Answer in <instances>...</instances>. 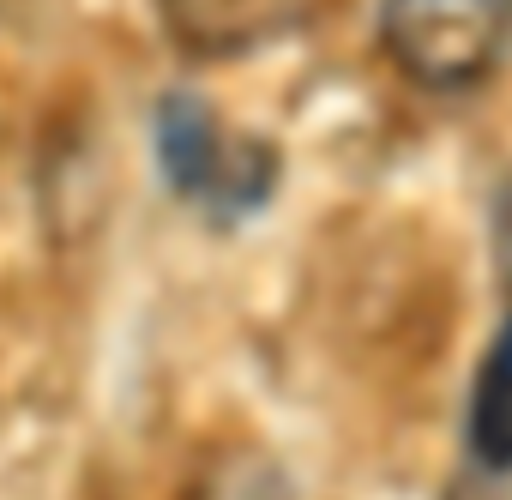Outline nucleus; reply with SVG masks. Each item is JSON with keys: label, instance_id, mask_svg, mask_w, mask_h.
<instances>
[{"label": "nucleus", "instance_id": "f257e3e1", "mask_svg": "<svg viewBox=\"0 0 512 500\" xmlns=\"http://www.w3.org/2000/svg\"><path fill=\"white\" fill-rule=\"evenodd\" d=\"M151 145H157V169L169 181L175 199L199 205L211 223H235L272 193L278 157L235 133L199 91H163L151 109Z\"/></svg>", "mask_w": 512, "mask_h": 500}, {"label": "nucleus", "instance_id": "f03ea898", "mask_svg": "<svg viewBox=\"0 0 512 500\" xmlns=\"http://www.w3.org/2000/svg\"><path fill=\"white\" fill-rule=\"evenodd\" d=\"M512 43V0H380V49L422 91H476Z\"/></svg>", "mask_w": 512, "mask_h": 500}, {"label": "nucleus", "instance_id": "7ed1b4c3", "mask_svg": "<svg viewBox=\"0 0 512 500\" xmlns=\"http://www.w3.org/2000/svg\"><path fill=\"white\" fill-rule=\"evenodd\" d=\"M151 13L181 55L241 61L284 43L308 19V0H151Z\"/></svg>", "mask_w": 512, "mask_h": 500}, {"label": "nucleus", "instance_id": "20e7f679", "mask_svg": "<svg viewBox=\"0 0 512 500\" xmlns=\"http://www.w3.org/2000/svg\"><path fill=\"white\" fill-rule=\"evenodd\" d=\"M464 440H470V458L482 470H494V476L512 470V314L500 320V332L488 338V350L476 362Z\"/></svg>", "mask_w": 512, "mask_h": 500}]
</instances>
